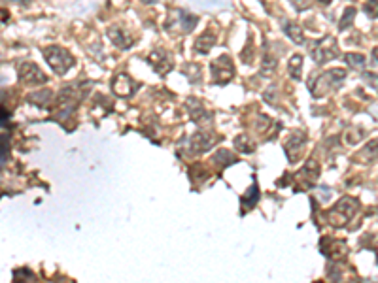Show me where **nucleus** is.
<instances>
[{
    "instance_id": "f03ea898",
    "label": "nucleus",
    "mask_w": 378,
    "mask_h": 283,
    "mask_svg": "<svg viewBox=\"0 0 378 283\" xmlns=\"http://www.w3.org/2000/svg\"><path fill=\"white\" fill-rule=\"evenodd\" d=\"M44 55H46L49 66L55 70L57 74H65L66 70L72 66V63H74V59H72V55H70L68 51H65L63 47H57V46L46 47V49H44Z\"/></svg>"
},
{
    "instance_id": "f8f14e48",
    "label": "nucleus",
    "mask_w": 378,
    "mask_h": 283,
    "mask_svg": "<svg viewBox=\"0 0 378 283\" xmlns=\"http://www.w3.org/2000/svg\"><path fill=\"white\" fill-rule=\"evenodd\" d=\"M354 13H356V9H354V8H348V9H346V13H344V21L340 23V28H346V27H348L350 23H352V15H354Z\"/></svg>"
},
{
    "instance_id": "0eeeda50",
    "label": "nucleus",
    "mask_w": 378,
    "mask_h": 283,
    "mask_svg": "<svg viewBox=\"0 0 378 283\" xmlns=\"http://www.w3.org/2000/svg\"><path fill=\"white\" fill-rule=\"evenodd\" d=\"M284 30H285V34L291 38L293 42H297V44H301L302 42L301 28L297 27L295 23H287V21H284Z\"/></svg>"
},
{
    "instance_id": "9b49d317",
    "label": "nucleus",
    "mask_w": 378,
    "mask_h": 283,
    "mask_svg": "<svg viewBox=\"0 0 378 283\" xmlns=\"http://www.w3.org/2000/svg\"><path fill=\"white\" fill-rule=\"evenodd\" d=\"M363 79H365L371 87L378 89V75L377 74H371V72H367V74H363Z\"/></svg>"
},
{
    "instance_id": "20e7f679",
    "label": "nucleus",
    "mask_w": 378,
    "mask_h": 283,
    "mask_svg": "<svg viewBox=\"0 0 378 283\" xmlns=\"http://www.w3.org/2000/svg\"><path fill=\"white\" fill-rule=\"evenodd\" d=\"M19 74H21V79H25L27 83H46L47 81L46 74L32 63H25L19 68Z\"/></svg>"
},
{
    "instance_id": "423d86ee",
    "label": "nucleus",
    "mask_w": 378,
    "mask_h": 283,
    "mask_svg": "<svg viewBox=\"0 0 378 283\" xmlns=\"http://www.w3.org/2000/svg\"><path fill=\"white\" fill-rule=\"evenodd\" d=\"M377 159H378V138L369 142L367 145L359 151V160H363V162H375Z\"/></svg>"
},
{
    "instance_id": "9d476101",
    "label": "nucleus",
    "mask_w": 378,
    "mask_h": 283,
    "mask_svg": "<svg viewBox=\"0 0 378 283\" xmlns=\"http://www.w3.org/2000/svg\"><path fill=\"white\" fill-rule=\"evenodd\" d=\"M346 61L350 63V66H358V68H361V66L365 65V57L363 55H356V53H348V55L344 57Z\"/></svg>"
},
{
    "instance_id": "ddd939ff",
    "label": "nucleus",
    "mask_w": 378,
    "mask_h": 283,
    "mask_svg": "<svg viewBox=\"0 0 378 283\" xmlns=\"http://www.w3.org/2000/svg\"><path fill=\"white\" fill-rule=\"evenodd\" d=\"M365 11H367V13H371V15H378V2L367 4V6H365Z\"/></svg>"
},
{
    "instance_id": "6e6552de",
    "label": "nucleus",
    "mask_w": 378,
    "mask_h": 283,
    "mask_svg": "<svg viewBox=\"0 0 378 283\" xmlns=\"http://www.w3.org/2000/svg\"><path fill=\"white\" fill-rule=\"evenodd\" d=\"M214 42H216V36H214V34H210V32L204 34V36H200L197 40V44H195V46H197V51H208V49L212 47Z\"/></svg>"
},
{
    "instance_id": "4468645a",
    "label": "nucleus",
    "mask_w": 378,
    "mask_h": 283,
    "mask_svg": "<svg viewBox=\"0 0 378 283\" xmlns=\"http://www.w3.org/2000/svg\"><path fill=\"white\" fill-rule=\"evenodd\" d=\"M373 55H375V59H377V63H378V47H375V49H373Z\"/></svg>"
},
{
    "instance_id": "7ed1b4c3",
    "label": "nucleus",
    "mask_w": 378,
    "mask_h": 283,
    "mask_svg": "<svg viewBox=\"0 0 378 283\" xmlns=\"http://www.w3.org/2000/svg\"><path fill=\"white\" fill-rule=\"evenodd\" d=\"M212 75L216 77V81H219L221 77V83H227L231 77H233V63L227 55L219 57L212 63Z\"/></svg>"
},
{
    "instance_id": "f257e3e1",
    "label": "nucleus",
    "mask_w": 378,
    "mask_h": 283,
    "mask_svg": "<svg viewBox=\"0 0 378 283\" xmlns=\"http://www.w3.org/2000/svg\"><path fill=\"white\" fill-rule=\"evenodd\" d=\"M346 77V70H340V68H331L325 74L318 75L312 85H308L312 89L314 96H321L329 91V87H337L339 83H342V79Z\"/></svg>"
},
{
    "instance_id": "39448f33",
    "label": "nucleus",
    "mask_w": 378,
    "mask_h": 283,
    "mask_svg": "<svg viewBox=\"0 0 378 283\" xmlns=\"http://www.w3.org/2000/svg\"><path fill=\"white\" fill-rule=\"evenodd\" d=\"M212 145H214V138H210V134H206V132H197L191 136V149L195 153L210 149Z\"/></svg>"
},
{
    "instance_id": "1a4fd4ad",
    "label": "nucleus",
    "mask_w": 378,
    "mask_h": 283,
    "mask_svg": "<svg viewBox=\"0 0 378 283\" xmlns=\"http://www.w3.org/2000/svg\"><path fill=\"white\" fill-rule=\"evenodd\" d=\"M301 55H295L291 57V61H289V74L295 77V79H299L301 77Z\"/></svg>"
}]
</instances>
